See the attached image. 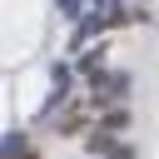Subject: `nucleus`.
<instances>
[{
    "label": "nucleus",
    "mask_w": 159,
    "mask_h": 159,
    "mask_svg": "<svg viewBox=\"0 0 159 159\" xmlns=\"http://www.w3.org/2000/svg\"><path fill=\"white\" fill-rule=\"evenodd\" d=\"M89 94L94 99H129V75H119V70H109V75H94V84H89Z\"/></svg>",
    "instance_id": "obj_1"
},
{
    "label": "nucleus",
    "mask_w": 159,
    "mask_h": 159,
    "mask_svg": "<svg viewBox=\"0 0 159 159\" xmlns=\"http://www.w3.org/2000/svg\"><path fill=\"white\" fill-rule=\"evenodd\" d=\"M89 149L104 154V159H134V144L129 139H109V134H89Z\"/></svg>",
    "instance_id": "obj_2"
},
{
    "label": "nucleus",
    "mask_w": 159,
    "mask_h": 159,
    "mask_svg": "<svg viewBox=\"0 0 159 159\" xmlns=\"http://www.w3.org/2000/svg\"><path fill=\"white\" fill-rule=\"evenodd\" d=\"M119 129H129V104H124V109H119V104L104 109V134H119Z\"/></svg>",
    "instance_id": "obj_3"
}]
</instances>
